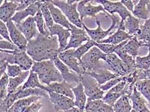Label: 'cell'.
<instances>
[{
  "label": "cell",
  "mask_w": 150,
  "mask_h": 112,
  "mask_svg": "<svg viewBox=\"0 0 150 112\" xmlns=\"http://www.w3.org/2000/svg\"><path fill=\"white\" fill-rule=\"evenodd\" d=\"M59 44L56 36H46L39 33L28 41L27 51L34 62L52 60L58 56Z\"/></svg>",
  "instance_id": "obj_1"
},
{
  "label": "cell",
  "mask_w": 150,
  "mask_h": 112,
  "mask_svg": "<svg viewBox=\"0 0 150 112\" xmlns=\"http://www.w3.org/2000/svg\"><path fill=\"white\" fill-rule=\"evenodd\" d=\"M31 70L37 73L40 82L47 86L52 83L63 81V77L52 60L34 62Z\"/></svg>",
  "instance_id": "obj_2"
},
{
  "label": "cell",
  "mask_w": 150,
  "mask_h": 112,
  "mask_svg": "<svg viewBox=\"0 0 150 112\" xmlns=\"http://www.w3.org/2000/svg\"><path fill=\"white\" fill-rule=\"evenodd\" d=\"M106 56L107 54L104 53L97 46L93 47L81 59L80 63L84 72H95L105 68L104 62Z\"/></svg>",
  "instance_id": "obj_3"
},
{
  "label": "cell",
  "mask_w": 150,
  "mask_h": 112,
  "mask_svg": "<svg viewBox=\"0 0 150 112\" xmlns=\"http://www.w3.org/2000/svg\"><path fill=\"white\" fill-rule=\"evenodd\" d=\"M1 61H5L11 65H18L23 71L32 69L34 61L27 54L26 51H6L1 49Z\"/></svg>",
  "instance_id": "obj_4"
},
{
  "label": "cell",
  "mask_w": 150,
  "mask_h": 112,
  "mask_svg": "<svg viewBox=\"0 0 150 112\" xmlns=\"http://www.w3.org/2000/svg\"><path fill=\"white\" fill-rule=\"evenodd\" d=\"M109 17L112 19V24L106 30H104L102 28L100 22L97 19H96V24L97 25V28L96 29H90L84 23L83 24V28L87 32L89 37L96 42L99 43L101 40H104V38L108 35H112L113 34L112 31L114 29L119 28L120 22L119 18L115 15H110Z\"/></svg>",
  "instance_id": "obj_5"
},
{
  "label": "cell",
  "mask_w": 150,
  "mask_h": 112,
  "mask_svg": "<svg viewBox=\"0 0 150 112\" xmlns=\"http://www.w3.org/2000/svg\"><path fill=\"white\" fill-rule=\"evenodd\" d=\"M80 82L84 87V92L87 97V102L101 100L104 97V92L100 89L98 82L93 77L86 74L79 77Z\"/></svg>",
  "instance_id": "obj_6"
},
{
  "label": "cell",
  "mask_w": 150,
  "mask_h": 112,
  "mask_svg": "<svg viewBox=\"0 0 150 112\" xmlns=\"http://www.w3.org/2000/svg\"><path fill=\"white\" fill-rule=\"evenodd\" d=\"M50 1L61 10L70 23L79 28H83V22L81 21L79 14L77 11V4L79 1H77L74 4H69L67 1L64 0H53Z\"/></svg>",
  "instance_id": "obj_7"
},
{
  "label": "cell",
  "mask_w": 150,
  "mask_h": 112,
  "mask_svg": "<svg viewBox=\"0 0 150 112\" xmlns=\"http://www.w3.org/2000/svg\"><path fill=\"white\" fill-rule=\"evenodd\" d=\"M99 5L103 6V7L107 13L110 15H115V13L118 14L120 17V22L118 29L125 31L124 29V22L132 14L128 9H127L122 3L119 1H105V0H96L94 1Z\"/></svg>",
  "instance_id": "obj_8"
},
{
  "label": "cell",
  "mask_w": 150,
  "mask_h": 112,
  "mask_svg": "<svg viewBox=\"0 0 150 112\" xmlns=\"http://www.w3.org/2000/svg\"><path fill=\"white\" fill-rule=\"evenodd\" d=\"M104 63L106 69L116 74L119 77L128 76L135 70L130 69L115 53L107 54Z\"/></svg>",
  "instance_id": "obj_9"
},
{
  "label": "cell",
  "mask_w": 150,
  "mask_h": 112,
  "mask_svg": "<svg viewBox=\"0 0 150 112\" xmlns=\"http://www.w3.org/2000/svg\"><path fill=\"white\" fill-rule=\"evenodd\" d=\"M92 1L85 0V1H79L77 4V11L79 12L81 21L86 17L96 18V15L100 12H104L107 17L110 15L106 12L103 6L101 5L94 6L91 4Z\"/></svg>",
  "instance_id": "obj_10"
},
{
  "label": "cell",
  "mask_w": 150,
  "mask_h": 112,
  "mask_svg": "<svg viewBox=\"0 0 150 112\" xmlns=\"http://www.w3.org/2000/svg\"><path fill=\"white\" fill-rule=\"evenodd\" d=\"M70 31L71 33L70 38L64 51L70 49H77L82 45L84 42L88 41L90 38L84 28H78L71 23Z\"/></svg>",
  "instance_id": "obj_11"
},
{
  "label": "cell",
  "mask_w": 150,
  "mask_h": 112,
  "mask_svg": "<svg viewBox=\"0 0 150 112\" xmlns=\"http://www.w3.org/2000/svg\"><path fill=\"white\" fill-rule=\"evenodd\" d=\"M74 49H70L58 54V58L65 65L69 67V69L76 72L79 77L84 74V70L81 67L80 61L74 55Z\"/></svg>",
  "instance_id": "obj_12"
},
{
  "label": "cell",
  "mask_w": 150,
  "mask_h": 112,
  "mask_svg": "<svg viewBox=\"0 0 150 112\" xmlns=\"http://www.w3.org/2000/svg\"><path fill=\"white\" fill-rule=\"evenodd\" d=\"M47 92L50 101L56 112L59 110L65 111L75 107L74 99L52 91H47Z\"/></svg>",
  "instance_id": "obj_13"
},
{
  "label": "cell",
  "mask_w": 150,
  "mask_h": 112,
  "mask_svg": "<svg viewBox=\"0 0 150 112\" xmlns=\"http://www.w3.org/2000/svg\"><path fill=\"white\" fill-rule=\"evenodd\" d=\"M10 33L11 40L19 49L22 51L27 50L28 41L21 32L19 31L16 25L12 20H10L6 23Z\"/></svg>",
  "instance_id": "obj_14"
},
{
  "label": "cell",
  "mask_w": 150,
  "mask_h": 112,
  "mask_svg": "<svg viewBox=\"0 0 150 112\" xmlns=\"http://www.w3.org/2000/svg\"><path fill=\"white\" fill-rule=\"evenodd\" d=\"M50 36H57L59 44V53L63 52L64 51L68 44V39L71 36L70 31L68 29L64 28L61 25L54 24L51 28L48 29Z\"/></svg>",
  "instance_id": "obj_15"
},
{
  "label": "cell",
  "mask_w": 150,
  "mask_h": 112,
  "mask_svg": "<svg viewBox=\"0 0 150 112\" xmlns=\"http://www.w3.org/2000/svg\"><path fill=\"white\" fill-rule=\"evenodd\" d=\"M16 25L18 30L24 35L28 41L36 37L40 33L38 31V30L35 22L34 17H32V16L27 17L20 24H16Z\"/></svg>",
  "instance_id": "obj_16"
},
{
  "label": "cell",
  "mask_w": 150,
  "mask_h": 112,
  "mask_svg": "<svg viewBox=\"0 0 150 112\" xmlns=\"http://www.w3.org/2000/svg\"><path fill=\"white\" fill-rule=\"evenodd\" d=\"M72 86L70 83H68L67 81H63L61 82H55L52 83L48 86H45V90L52 91L57 93V94L63 95L70 97L74 100V95L72 92Z\"/></svg>",
  "instance_id": "obj_17"
},
{
  "label": "cell",
  "mask_w": 150,
  "mask_h": 112,
  "mask_svg": "<svg viewBox=\"0 0 150 112\" xmlns=\"http://www.w3.org/2000/svg\"><path fill=\"white\" fill-rule=\"evenodd\" d=\"M55 67H57L59 71L63 77L64 81H67L68 83L71 82L80 83V78L76 72H71L69 67L67 66L59 58L58 56L55 57L53 60Z\"/></svg>",
  "instance_id": "obj_18"
},
{
  "label": "cell",
  "mask_w": 150,
  "mask_h": 112,
  "mask_svg": "<svg viewBox=\"0 0 150 112\" xmlns=\"http://www.w3.org/2000/svg\"><path fill=\"white\" fill-rule=\"evenodd\" d=\"M43 2V1H36V2L32 3V5H30L24 10L17 12L14 15V17L12 18L11 20L15 24H18L22 22L23 20L25 18H27L30 17V16L34 17L39 11V10L40 9L41 3Z\"/></svg>",
  "instance_id": "obj_19"
},
{
  "label": "cell",
  "mask_w": 150,
  "mask_h": 112,
  "mask_svg": "<svg viewBox=\"0 0 150 112\" xmlns=\"http://www.w3.org/2000/svg\"><path fill=\"white\" fill-rule=\"evenodd\" d=\"M18 4L17 1H7L5 0L0 7V19L5 23L11 20L17 12Z\"/></svg>",
  "instance_id": "obj_20"
},
{
  "label": "cell",
  "mask_w": 150,
  "mask_h": 112,
  "mask_svg": "<svg viewBox=\"0 0 150 112\" xmlns=\"http://www.w3.org/2000/svg\"><path fill=\"white\" fill-rule=\"evenodd\" d=\"M47 6L50 10L52 17L55 24L61 25L64 28L70 30L71 23L61 10L55 6L50 1H46Z\"/></svg>",
  "instance_id": "obj_21"
},
{
  "label": "cell",
  "mask_w": 150,
  "mask_h": 112,
  "mask_svg": "<svg viewBox=\"0 0 150 112\" xmlns=\"http://www.w3.org/2000/svg\"><path fill=\"white\" fill-rule=\"evenodd\" d=\"M149 46L150 44L139 40L136 36H133L127 42V43L124 46L123 48L129 55L135 59L136 57L139 56V50L140 48L143 46L148 47Z\"/></svg>",
  "instance_id": "obj_22"
},
{
  "label": "cell",
  "mask_w": 150,
  "mask_h": 112,
  "mask_svg": "<svg viewBox=\"0 0 150 112\" xmlns=\"http://www.w3.org/2000/svg\"><path fill=\"white\" fill-rule=\"evenodd\" d=\"M129 98L132 102L133 110L137 112H150L149 108L146 105L144 97L137 90L135 86L133 93Z\"/></svg>",
  "instance_id": "obj_23"
},
{
  "label": "cell",
  "mask_w": 150,
  "mask_h": 112,
  "mask_svg": "<svg viewBox=\"0 0 150 112\" xmlns=\"http://www.w3.org/2000/svg\"><path fill=\"white\" fill-rule=\"evenodd\" d=\"M84 74L89 75L93 77L96 81L98 82L100 86L105 84L108 81H110L111 79L119 78V76L115 73H113L110 70L106 68H103L95 72H84Z\"/></svg>",
  "instance_id": "obj_24"
},
{
  "label": "cell",
  "mask_w": 150,
  "mask_h": 112,
  "mask_svg": "<svg viewBox=\"0 0 150 112\" xmlns=\"http://www.w3.org/2000/svg\"><path fill=\"white\" fill-rule=\"evenodd\" d=\"M16 98L17 101L19 99H24L31 97V96H38V97H45L46 98H49L48 92L41 88H27V89H22L21 86L19 87L14 93Z\"/></svg>",
  "instance_id": "obj_25"
},
{
  "label": "cell",
  "mask_w": 150,
  "mask_h": 112,
  "mask_svg": "<svg viewBox=\"0 0 150 112\" xmlns=\"http://www.w3.org/2000/svg\"><path fill=\"white\" fill-rule=\"evenodd\" d=\"M74 95L75 106L80 109L81 110L84 111L87 103V97L84 92V87L81 82L78 83L76 87L71 88Z\"/></svg>",
  "instance_id": "obj_26"
},
{
  "label": "cell",
  "mask_w": 150,
  "mask_h": 112,
  "mask_svg": "<svg viewBox=\"0 0 150 112\" xmlns=\"http://www.w3.org/2000/svg\"><path fill=\"white\" fill-rule=\"evenodd\" d=\"M133 36L129 35L126 31L117 29V31H115V33H113L106 39L101 40L99 43L110 44L117 46V45L121 44L123 42L129 40Z\"/></svg>",
  "instance_id": "obj_27"
},
{
  "label": "cell",
  "mask_w": 150,
  "mask_h": 112,
  "mask_svg": "<svg viewBox=\"0 0 150 112\" xmlns=\"http://www.w3.org/2000/svg\"><path fill=\"white\" fill-rule=\"evenodd\" d=\"M40 98L41 97L38 96H31L29 97L19 99L14 102L7 112H23L25 109L32 103L40 101Z\"/></svg>",
  "instance_id": "obj_28"
},
{
  "label": "cell",
  "mask_w": 150,
  "mask_h": 112,
  "mask_svg": "<svg viewBox=\"0 0 150 112\" xmlns=\"http://www.w3.org/2000/svg\"><path fill=\"white\" fill-rule=\"evenodd\" d=\"M124 29L131 36H137L140 31V19L133 15H129L124 22Z\"/></svg>",
  "instance_id": "obj_29"
},
{
  "label": "cell",
  "mask_w": 150,
  "mask_h": 112,
  "mask_svg": "<svg viewBox=\"0 0 150 112\" xmlns=\"http://www.w3.org/2000/svg\"><path fill=\"white\" fill-rule=\"evenodd\" d=\"M148 0H141L137 4L132 12L133 15L139 19L146 21L150 17L149 12L147 7Z\"/></svg>",
  "instance_id": "obj_30"
},
{
  "label": "cell",
  "mask_w": 150,
  "mask_h": 112,
  "mask_svg": "<svg viewBox=\"0 0 150 112\" xmlns=\"http://www.w3.org/2000/svg\"><path fill=\"white\" fill-rule=\"evenodd\" d=\"M30 72L28 71H23L20 75L15 77V78H9V84L8 86V95L14 94L17 91L19 86L21 83L25 81L28 76L30 75Z\"/></svg>",
  "instance_id": "obj_31"
},
{
  "label": "cell",
  "mask_w": 150,
  "mask_h": 112,
  "mask_svg": "<svg viewBox=\"0 0 150 112\" xmlns=\"http://www.w3.org/2000/svg\"><path fill=\"white\" fill-rule=\"evenodd\" d=\"M135 86L137 90L146 99L150 110V80H139L136 82Z\"/></svg>",
  "instance_id": "obj_32"
},
{
  "label": "cell",
  "mask_w": 150,
  "mask_h": 112,
  "mask_svg": "<svg viewBox=\"0 0 150 112\" xmlns=\"http://www.w3.org/2000/svg\"><path fill=\"white\" fill-rule=\"evenodd\" d=\"M115 112H131L133 110L128 96L123 95L113 106Z\"/></svg>",
  "instance_id": "obj_33"
},
{
  "label": "cell",
  "mask_w": 150,
  "mask_h": 112,
  "mask_svg": "<svg viewBox=\"0 0 150 112\" xmlns=\"http://www.w3.org/2000/svg\"><path fill=\"white\" fill-rule=\"evenodd\" d=\"M45 88V86L41 84V82L39 79V76L37 73L32 71L30 70V75L28 76L27 81L25 82V84L21 86L22 89L27 88Z\"/></svg>",
  "instance_id": "obj_34"
},
{
  "label": "cell",
  "mask_w": 150,
  "mask_h": 112,
  "mask_svg": "<svg viewBox=\"0 0 150 112\" xmlns=\"http://www.w3.org/2000/svg\"><path fill=\"white\" fill-rule=\"evenodd\" d=\"M136 37L139 40L150 44V17L141 26L139 33Z\"/></svg>",
  "instance_id": "obj_35"
},
{
  "label": "cell",
  "mask_w": 150,
  "mask_h": 112,
  "mask_svg": "<svg viewBox=\"0 0 150 112\" xmlns=\"http://www.w3.org/2000/svg\"><path fill=\"white\" fill-rule=\"evenodd\" d=\"M96 42L95 41H93V40L91 39V38H90V39L86 42V44L81 45V46L78 47L77 49H75L74 53V56L77 58L79 61H81V58H82L84 54L88 52L93 47L96 46Z\"/></svg>",
  "instance_id": "obj_36"
},
{
  "label": "cell",
  "mask_w": 150,
  "mask_h": 112,
  "mask_svg": "<svg viewBox=\"0 0 150 112\" xmlns=\"http://www.w3.org/2000/svg\"><path fill=\"white\" fill-rule=\"evenodd\" d=\"M34 19L39 33L41 35H46V36H50L49 31H47L46 29V24H45V19L40 9L39 10L36 15L34 16Z\"/></svg>",
  "instance_id": "obj_37"
},
{
  "label": "cell",
  "mask_w": 150,
  "mask_h": 112,
  "mask_svg": "<svg viewBox=\"0 0 150 112\" xmlns=\"http://www.w3.org/2000/svg\"><path fill=\"white\" fill-rule=\"evenodd\" d=\"M40 10L45 19V24H46V29L47 31H48V29L51 28L54 24V21L53 20V18L52 17L51 13L50 12L49 8L48 7L46 1H43V2L41 3Z\"/></svg>",
  "instance_id": "obj_38"
},
{
  "label": "cell",
  "mask_w": 150,
  "mask_h": 112,
  "mask_svg": "<svg viewBox=\"0 0 150 112\" xmlns=\"http://www.w3.org/2000/svg\"><path fill=\"white\" fill-rule=\"evenodd\" d=\"M149 49V53L147 56H138L135 58L136 68L141 70H148L150 69V48Z\"/></svg>",
  "instance_id": "obj_39"
},
{
  "label": "cell",
  "mask_w": 150,
  "mask_h": 112,
  "mask_svg": "<svg viewBox=\"0 0 150 112\" xmlns=\"http://www.w3.org/2000/svg\"><path fill=\"white\" fill-rule=\"evenodd\" d=\"M9 84V77L6 72L1 76L0 81V98L1 100L4 99L8 95V86Z\"/></svg>",
  "instance_id": "obj_40"
},
{
  "label": "cell",
  "mask_w": 150,
  "mask_h": 112,
  "mask_svg": "<svg viewBox=\"0 0 150 112\" xmlns=\"http://www.w3.org/2000/svg\"><path fill=\"white\" fill-rule=\"evenodd\" d=\"M123 95L122 94H118V93H115L112 91H108L105 95H104L103 101L104 103L109 104L113 107V106L117 102L119 99L122 97Z\"/></svg>",
  "instance_id": "obj_41"
},
{
  "label": "cell",
  "mask_w": 150,
  "mask_h": 112,
  "mask_svg": "<svg viewBox=\"0 0 150 112\" xmlns=\"http://www.w3.org/2000/svg\"><path fill=\"white\" fill-rule=\"evenodd\" d=\"M104 104V101L101 100H96L87 102L84 111L86 112H98L101 106Z\"/></svg>",
  "instance_id": "obj_42"
},
{
  "label": "cell",
  "mask_w": 150,
  "mask_h": 112,
  "mask_svg": "<svg viewBox=\"0 0 150 112\" xmlns=\"http://www.w3.org/2000/svg\"><path fill=\"white\" fill-rule=\"evenodd\" d=\"M23 71L21 67L18 65H11L8 64L6 69V74L8 76L9 78H15L19 76Z\"/></svg>",
  "instance_id": "obj_43"
},
{
  "label": "cell",
  "mask_w": 150,
  "mask_h": 112,
  "mask_svg": "<svg viewBox=\"0 0 150 112\" xmlns=\"http://www.w3.org/2000/svg\"><path fill=\"white\" fill-rule=\"evenodd\" d=\"M96 46H97L99 49L102 51L104 53L106 54L114 53L115 51L117 49L118 45L115 46V45L110 44H102V43H97L96 44Z\"/></svg>",
  "instance_id": "obj_44"
},
{
  "label": "cell",
  "mask_w": 150,
  "mask_h": 112,
  "mask_svg": "<svg viewBox=\"0 0 150 112\" xmlns=\"http://www.w3.org/2000/svg\"><path fill=\"white\" fill-rule=\"evenodd\" d=\"M123 79H124V77H119V78L111 79L110 81L106 83L105 84L100 86V89L104 92L109 91L110 89H112L115 85L118 84L119 83H120V81H122Z\"/></svg>",
  "instance_id": "obj_45"
},
{
  "label": "cell",
  "mask_w": 150,
  "mask_h": 112,
  "mask_svg": "<svg viewBox=\"0 0 150 112\" xmlns=\"http://www.w3.org/2000/svg\"><path fill=\"white\" fill-rule=\"evenodd\" d=\"M0 48L1 50L6 51H14L20 50L14 43L4 39L3 40L2 37H1V40H0Z\"/></svg>",
  "instance_id": "obj_46"
},
{
  "label": "cell",
  "mask_w": 150,
  "mask_h": 112,
  "mask_svg": "<svg viewBox=\"0 0 150 112\" xmlns=\"http://www.w3.org/2000/svg\"><path fill=\"white\" fill-rule=\"evenodd\" d=\"M0 34H1V37L3 38V39L12 42L10 37V33L6 24L1 21L0 22Z\"/></svg>",
  "instance_id": "obj_47"
},
{
  "label": "cell",
  "mask_w": 150,
  "mask_h": 112,
  "mask_svg": "<svg viewBox=\"0 0 150 112\" xmlns=\"http://www.w3.org/2000/svg\"><path fill=\"white\" fill-rule=\"evenodd\" d=\"M18 4V7L17 8V12H20L24 10L26 8H27L29 6L32 5V3L36 2L35 0H30V1H27V0H16Z\"/></svg>",
  "instance_id": "obj_48"
},
{
  "label": "cell",
  "mask_w": 150,
  "mask_h": 112,
  "mask_svg": "<svg viewBox=\"0 0 150 112\" xmlns=\"http://www.w3.org/2000/svg\"><path fill=\"white\" fill-rule=\"evenodd\" d=\"M42 107H43V105L41 102L40 101H38L28 106L23 112H39Z\"/></svg>",
  "instance_id": "obj_49"
},
{
  "label": "cell",
  "mask_w": 150,
  "mask_h": 112,
  "mask_svg": "<svg viewBox=\"0 0 150 112\" xmlns=\"http://www.w3.org/2000/svg\"><path fill=\"white\" fill-rule=\"evenodd\" d=\"M120 2L122 3L124 6H125L130 12H133V9H134V7L135 6L134 3H133V1H130V0H129V1H125V0H122V1H120Z\"/></svg>",
  "instance_id": "obj_50"
},
{
  "label": "cell",
  "mask_w": 150,
  "mask_h": 112,
  "mask_svg": "<svg viewBox=\"0 0 150 112\" xmlns=\"http://www.w3.org/2000/svg\"><path fill=\"white\" fill-rule=\"evenodd\" d=\"M98 112H115V111L113 106L104 102V104L99 108Z\"/></svg>",
  "instance_id": "obj_51"
},
{
  "label": "cell",
  "mask_w": 150,
  "mask_h": 112,
  "mask_svg": "<svg viewBox=\"0 0 150 112\" xmlns=\"http://www.w3.org/2000/svg\"><path fill=\"white\" fill-rule=\"evenodd\" d=\"M8 65V63L5 62V61H1L0 62V74H1V76L5 74L6 71V69H7V66Z\"/></svg>",
  "instance_id": "obj_52"
},
{
  "label": "cell",
  "mask_w": 150,
  "mask_h": 112,
  "mask_svg": "<svg viewBox=\"0 0 150 112\" xmlns=\"http://www.w3.org/2000/svg\"><path fill=\"white\" fill-rule=\"evenodd\" d=\"M64 112H84V111L81 110L80 109H79L78 108L75 106V107H74V108H72L70 109V110H67V111H64Z\"/></svg>",
  "instance_id": "obj_53"
},
{
  "label": "cell",
  "mask_w": 150,
  "mask_h": 112,
  "mask_svg": "<svg viewBox=\"0 0 150 112\" xmlns=\"http://www.w3.org/2000/svg\"><path fill=\"white\" fill-rule=\"evenodd\" d=\"M147 7H148V9L149 14H150V0H148V1H147Z\"/></svg>",
  "instance_id": "obj_54"
},
{
  "label": "cell",
  "mask_w": 150,
  "mask_h": 112,
  "mask_svg": "<svg viewBox=\"0 0 150 112\" xmlns=\"http://www.w3.org/2000/svg\"><path fill=\"white\" fill-rule=\"evenodd\" d=\"M131 112H137V111H135V110H132V111H131Z\"/></svg>",
  "instance_id": "obj_55"
},
{
  "label": "cell",
  "mask_w": 150,
  "mask_h": 112,
  "mask_svg": "<svg viewBox=\"0 0 150 112\" xmlns=\"http://www.w3.org/2000/svg\"><path fill=\"white\" fill-rule=\"evenodd\" d=\"M149 47V48H150V46H149V47Z\"/></svg>",
  "instance_id": "obj_56"
},
{
  "label": "cell",
  "mask_w": 150,
  "mask_h": 112,
  "mask_svg": "<svg viewBox=\"0 0 150 112\" xmlns=\"http://www.w3.org/2000/svg\"><path fill=\"white\" fill-rule=\"evenodd\" d=\"M84 112H86V111H84Z\"/></svg>",
  "instance_id": "obj_57"
},
{
  "label": "cell",
  "mask_w": 150,
  "mask_h": 112,
  "mask_svg": "<svg viewBox=\"0 0 150 112\" xmlns=\"http://www.w3.org/2000/svg\"><path fill=\"white\" fill-rule=\"evenodd\" d=\"M55 112H56V111H55Z\"/></svg>",
  "instance_id": "obj_58"
}]
</instances>
